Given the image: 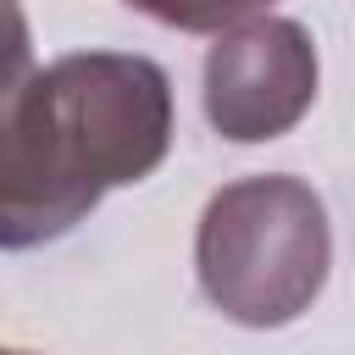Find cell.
Masks as SVG:
<instances>
[{"label": "cell", "instance_id": "1", "mask_svg": "<svg viewBox=\"0 0 355 355\" xmlns=\"http://www.w3.org/2000/svg\"><path fill=\"white\" fill-rule=\"evenodd\" d=\"M172 83L133 50H72L39 67L0 122V250L72 233L105 189L166 161Z\"/></svg>", "mask_w": 355, "mask_h": 355}, {"label": "cell", "instance_id": "2", "mask_svg": "<svg viewBox=\"0 0 355 355\" xmlns=\"http://www.w3.org/2000/svg\"><path fill=\"white\" fill-rule=\"evenodd\" d=\"M333 266L322 194L294 172H255L200 211L194 272L205 300L239 327H288L311 311Z\"/></svg>", "mask_w": 355, "mask_h": 355}, {"label": "cell", "instance_id": "3", "mask_svg": "<svg viewBox=\"0 0 355 355\" xmlns=\"http://www.w3.org/2000/svg\"><path fill=\"white\" fill-rule=\"evenodd\" d=\"M316 100V44L294 17H250L205 50V122L233 144L283 139Z\"/></svg>", "mask_w": 355, "mask_h": 355}, {"label": "cell", "instance_id": "4", "mask_svg": "<svg viewBox=\"0 0 355 355\" xmlns=\"http://www.w3.org/2000/svg\"><path fill=\"white\" fill-rule=\"evenodd\" d=\"M128 6L183 33H227L250 17H266L272 0H128Z\"/></svg>", "mask_w": 355, "mask_h": 355}, {"label": "cell", "instance_id": "5", "mask_svg": "<svg viewBox=\"0 0 355 355\" xmlns=\"http://www.w3.org/2000/svg\"><path fill=\"white\" fill-rule=\"evenodd\" d=\"M33 72H39V61H33L28 11H22V0H0V122L11 116V105L22 100Z\"/></svg>", "mask_w": 355, "mask_h": 355}, {"label": "cell", "instance_id": "6", "mask_svg": "<svg viewBox=\"0 0 355 355\" xmlns=\"http://www.w3.org/2000/svg\"><path fill=\"white\" fill-rule=\"evenodd\" d=\"M0 355H33V349H6V344H0Z\"/></svg>", "mask_w": 355, "mask_h": 355}]
</instances>
